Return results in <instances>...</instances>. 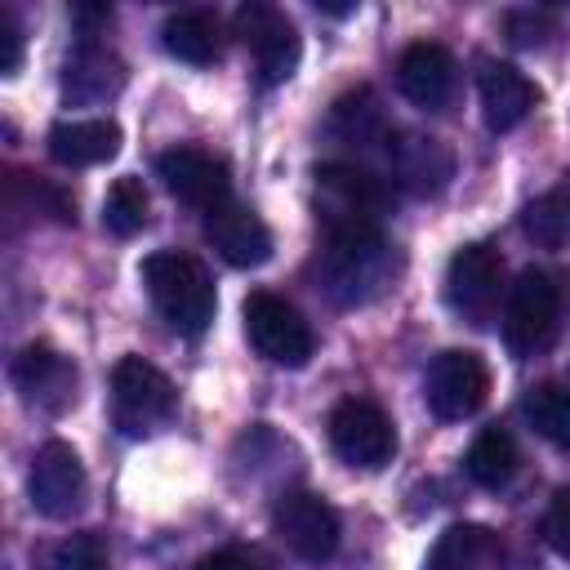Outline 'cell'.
Wrapping results in <instances>:
<instances>
[{"label": "cell", "instance_id": "obj_26", "mask_svg": "<svg viewBox=\"0 0 570 570\" xmlns=\"http://www.w3.org/2000/svg\"><path fill=\"white\" fill-rule=\"evenodd\" d=\"M334 125H338L343 138H352V142H374V138L387 142V125H383L379 98H374L370 89H356V94L338 98V102H334Z\"/></svg>", "mask_w": 570, "mask_h": 570}, {"label": "cell", "instance_id": "obj_3", "mask_svg": "<svg viewBox=\"0 0 570 570\" xmlns=\"http://www.w3.org/2000/svg\"><path fill=\"white\" fill-rule=\"evenodd\" d=\"M240 316H245V338H249V347H254L263 361L285 365V370H303V365L312 361L316 334H312V325L303 321V312H298L294 303H285L281 294L254 289V294L245 298Z\"/></svg>", "mask_w": 570, "mask_h": 570}, {"label": "cell", "instance_id": "obj_4", "mask_svg": "<svg viewBox=\"0 0 570 570\" xmlns=\"http://www.w3.org/2000/svg\"><path fill=\"white\" fill-rule=\"evenodd\" d=\"M561 325V285L548 272L525 267L517 276V285L508 289L503 303V338L517 356H534L543 347H552Z\"/></svg>", "mask_w": 570, "mask_h": 570}, {"label": "cell", "instance_id": "obj_1", "mask_svg": "<svg viewBox=\"0 0 570 570\" xmlns=\"http://www.w3.org/2000/svg\"><path fill=\"white\" fill-rule=\"evenodd\" d=\"M312 178H316V223L325 232V254L383 249V214L396 205L392 183L343 160L316 165Z\"/></svg>", "mask_w": 570, "mask_h": 570}, {"label": "cell", "instance_id": "obj_22", "mask_svg": "<svg viewBox=\"0 0 570 570\" xmlns=\"http://www.w3.org/2000/svg\"><path fill=\"white\" fill-rule=\"evenodd\" d=\"M468 476L481 485V490H503L517 468H521V454H517V441L503 432V428H485L472 445H468V459H463Z\"/></svg>", "mask_w": 570, "mask_h": 570}, {"label": "cell", "instance_id": "obj_19", "mask_svg": "<svg viewBox=\"0 0 570 570\" xmlns=\"http://www.w3.org/2000/svg\"><path fill=\"white\" fill-rule=\"evenodd\" d=\"M503 566V543L490 525L459 521L441 530V539L428 552V570H499Z\"/></svg>", "mask_w": 570, "mask_h": 570}, {"label": "cell", "instance_id": "obj_7", "mask_svg": "<svg viewBox=\"0 0 570 570\" xmlns=\"http://www.w3.org/2000/svg\"><path fill=\"white\" fill-rule=\"evenodd\" d=\"M174 383L165 370H156L142 356H120L111 370V405H116V423L138 436L151 432L156 423H165L174 414Z\"/></svg>", "mask_w": 570, "mask_h": 570}, {"label": "cell", "instance_id": "obj_17", "mask_svg": "<svg viewBox=\"0 0 570 570\" xmlns=\"http://www.w3.org/2000/svg\"><path fill=\"white\" fill-rule=\"evenodd\" d=\"M387 160H392V178L419 196H436L454 174L450 147L423 134H387Z\"/></svg>", "mask_w": 570, "mask_h": 570}, {"label": "cell", "instance_id": "obj_28", "mask_svg": "<svg viewBox=\"0 0 570 570\" xmlns=\"http://www.w3.org/2000/svg\"><path fill=\"white\" fill-rule=\"evenodd\" d=\"M53 570H107V543L98 534H71L53 548Z\"/></svg>", "mask_w": 570, "mask_h": 570}, {"label": "cell", "instance_id": "obj_15", "mask_svg": "<svg viewBox=\"0 0 570 570\" xmlns=\"http://www.w3.org/2000/svg\"><path fill=\"white\" fill-rule=\"evenodd\" d=\"M205 240L232 267H258V263L272 258V232H267V223L254 209L236 205V200H227V205H218V209L205 214Z\"/></svg>", "mask_w": 570, "mask_h": 570}, {"label": "cell", "instance_id": "obj_25", "mask_svg": "<svg viewBox=\"0 0 570 570\" xmlns=\"http://www.w3.org/2000/svg\"><path fill=\"white\" fill-rule=\"evenodd\" d=\"M147 218H151L147 187H142L134 174L116 178L111 191H107V200H102V227H107L111 236H138V232L147 227Z\"/></svg>", "mask_w": 570, "mask_h": 570}, {"label": "cell", "instance_id": "obj_18", "mask_svg": "<svg viewBox=\"0 0 570 570\" xmlns=\"http://www.w3.org/2000/svg\"><path fill=\"white\" fill-rule=\"evenodd\" d=\"M120 151V125L111 116H89V120H58L49 129V156L67 169H89L102 165Z\"/></svg>", "mask_w": 570, "mask_h": 570}, {"label": "cell", "instance_id": "obj_2", "mask_svg": "<svg viewBox=\"0 0 570 570\" xmlns=\"http://www.w3.org/2000/svg\"><path fill=\"white\" fill-rule=\"evenodd\" d=\"M142 285H147L151 307L165 316V325L174 334L196 338L209 330L218 294H214V281L200 258H191L183 249H156L142 258Z\"/></svg>", "mask_w": 570, "mask_h": 570}, {"label": "cell", "instance_id": "obj_9", "mask_svg": "<svg viewBox=\"0 0 570 570\" xmlns=\"http://www.w3.org/2000/svg\"><path fill=\"white\" fill-rule=\"evenodd\" d=\"M236 36L254 53V67H258L263 85H281V80L294 76L303 40H298V27L276 4H263V0L240 4L236 9Z\"/></svg>", "mask_w": 570, "mask_h": 570}, {"label": "cell", "instance_id": "obj_13", "mask_svg": "<svg viewBox=\"0 0 570 570\" xmlns=\"http://www.w3.org/2000/svg\"><path fill=\"white\" fill-rule=\"evenodd\" d=\"M13 387L31 410L58 414L76 401V365L49 343H27L13 361Z\"/></svg>", "mask_w": 570, "mask_h": 570}, {"label": "cell", "instance_id": "obj_8", "mask_svg": "<svg viewBox=\"0 0 570 570\" xmlns=\"http://www.w3.org/2000/svg\"><path fill=\"white\" fill-rule=\"evenodd\" d=\"M272 530L307 566H325L338 552V512L312 490L281 494L272 508Z\"/></svg>", "mask_w": 570, "mask_h": 570}, {"label": "cell", "instance_id": "obj_11", "mask_svg": "<svg viewBox=\"0 0 570 570\" xmlns=\"http://www.w3.org/2000/svg\"><path fill=\"white\" fill-rule=\"evenodd\" d=\"M31 508L49 521H67L85 503V463L67 441H45L27 472Z\"/></svg>", "mask_w": 570, "mask_h": 570}, {"label": "cell", "instance_id": "obj_21", "mask_svg": "<svg viewBox=\"0 0 570 570\" xmlns=\"http://www.w3.org/2000/svg\"><path fill=\"white\" fill-rule=\"evenodd\" d=\"M125 85V67L102 45H80L67 58V98L71 102H102Z\"/></svg>", "mask_w": 570, "mask_h": 570}, {"label": "cell", "instance_id": "obj_6", "mask_svg": "<svg viewBox=\"0 0 570 570\" xmlns=\"http://www.w3.org/2000/svg\"><path fill=\"white\" fill-rule=\"evenodd\" d=\"M330 445L343 463L374 472L396 454V428H392V419L379 401L347 396L330 410Z\"/></svg>", "mask_w": 570, "mask_h": 570}, {"label": "cell", "instance_id": "obj_5", "mask_svg": "<svg viewBox=\"0 0 570 570\" xmlns=\"http://www.w3.org/2000/svg\"><path fill=\"white\" fill-rule=\"evenodd\" d=\"M423 396H428V410L445 423L472 419L490 396V365L472 347H450L432 356L423 374Z\"/></svg>", "mask_w": 570, "mask_h": 570}, {"label": "cell", "instance_id": "obj_10", "mask_svg": "<svg viewBox=\"0 0 570 570\" xmlns=\"http://www.w3.org/2000/svg\"><path fill=\"white\" fill-rule=\"evenodd\" d=\"M156 174L165 183V191L191 209H218L232 200V169L223 156L205 151V147H191V142H178L169 151L156 156Z\"/></svg>", "mask_w": 570, "mask_h": 570}, {"label": "cell", "instance_id": "obj_30", "mask_svg": "<svg viewBox=\"0 0 570 570\" xmlns=\"http://www.w3.org/2000/svg\"><path fill=\"white\" fill-rule=\"evenodd\" d=\"M543 534H548L552 552H557L561 561H570V485L552 494V508H548V517H543Z\"/></svg>", "mask_w": 570, "mask_h": 570}, {"label": "cell", "instance_id": "obj_31", "mask_svg": "<svg viewBox=\"0 0 570 570\" xmlns=\"http://www.w3.org/2000/svg\"><path fill=\"white\" fill-rule=\"evenodd\" d=\"M0 40H4V53H0V71L13 76L18 62H22V27L13 18V9H0Z\"/></svg>", "mask_w": 570, "mask_h": 570}, {"label": "cell", "instance_id": "obj_16", "mask_svg": "<svg viewBox=\"0 0 570 570\" xmlns=\"http://www.w3.org/2000/svg\"><path fill=\"white\" fill-rule=\"evenodd\" d=\"M476 94H481V116L494 134H508L517 129L534 102H539V89L525 71H517L512 62H481V76H476Z\"/></svg>", "mask_w": 570, "mask_h": 570}, {"label": "cell", "instance_id": "obj_24", "mask_svg": "<svg viewBox=\"0 0 570 570\" xmlns=\"http://www.w3.org/2000/svg\"><path fill=\"white\" fill-rule=\"evenodd\" d=\"M521 414L548 445L570 450V387L566 383H534L521 396Z\"/></svg>", "mask_w": 570, "mask_h": 570}, {"label": "cell", "instance_id": "obj_27", "mask_svg": "<svg viewBox=\"0 0 570 570\" xmlns=\"http://www.w3.org/2000/svg\"><path fill=\"white\" fill-rule=\"evenodd\" d=\"M503 27H508L512 45L534 49V45H548V36H557V13L552 9H534V4L530 9H508Z\"/></svg>", "mask_w": 570, "mask_h": 570}, {"label": "cell", "instance_id": "obj_14", "mask_svg": "<svg viewBox=\"0 0 570 570\" xmlns=\"http://www.w3.org/2000/svg\"><path fill=\"white\" fill-rule=\"evenodd\" d=\"M396 85L405 94V102H414L419 111H445L459 85V67L454 53L436 40H419L401 53L396 62Z\"/></svg>", "mask_w": 570, "mask_h": 570}, {"label": "cell", "instance_id": "obj_23", "mask_svg": "<svg viewBox=\"0 0 570 570\" xmlns=\"http://www.w3.org/2000/svg\"><path fill=\"white\" fill-rule=\"evenodd\" d=\"M521 232H525L539 249H561V245H570V178H561L557 187L539 191V196L521 209Z\"/></svg>", "mask_w": 570, "mask_h": 570}, {"label": "cell", "instance_id": "obj_12", "mask_svg": "<svg viewBox=\"0 0 570 570\" xmlns=\"http://www.w3.org/2000/svg\"><path fill=\"white\" fill-rule=\"evenodd\" d=\"M499 289H503V258L494 245L485 240H472L463 249L450 254L445 263V303L459 312V316H490L494 303H499Z\"/></svg>", "mask_w": 570, "mask_h": 570}, {"label": "cell", "instance_id": "obj_20", "mask_svg": "<svg viewBox=\"0 0 570 570\" xmlns=\"http://www.w3.org/2000/svg\"><path fill=\"white\" fill-rule=\"evenodd\" d=\"M160 40H165V49H169L178 62L209 67V62H218V53H223V22H218V13H209V9H178V13L165 22Z\"/></svg>", "mask_w": 570, "mask_h": 570}, {"label": "cell", "instance_id": "obj_29", "mask_svg": "<svg viewBox=\"0 0 570 570\" xmlns=\"http://www.w3.org/2000/svg\"><path fill=\"white\" fill-rule=\"evenodd\" d=\"M196 570H276V561L254 543H227L196 561Z\"/></svg>", "mask_w": 570, "mask_h": 570}]
</instances>
